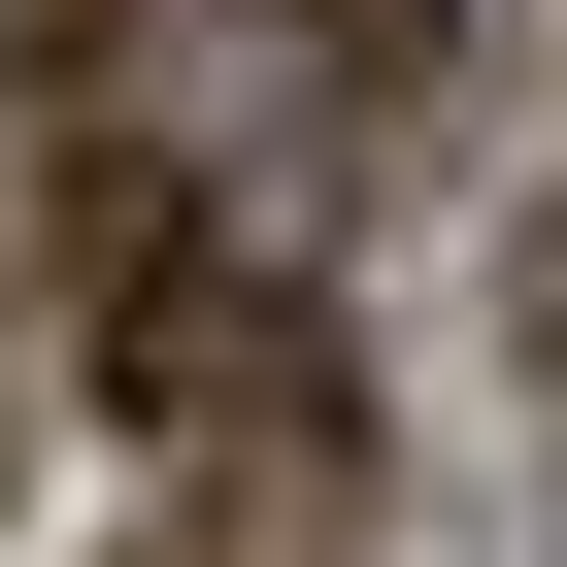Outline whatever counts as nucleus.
Listing matches in <instances>:
<instances>
[{
	"label": "nucleus",
	"instance_id": "obj_1",
	"mask_svg": "<svg viewBox=\"0 0 567 567\" xmlns=\"http://www.w3.org/2000/svg\"><path fill=\"white\" fill-rule=\"evenodd\" d=\"M68 334H101V434H167L200 501H334L368 467V334H334V267L267 234L234 167L68 134Z\"/></svg>",
	"mask_w": 567,
	"mask_h": 567
},
{
	"label": "nucleus",
	"instance_id": "obj_2",
	"mask_svg": "<svg viewBox=\"0 0 567 567\" xmlns=\"http://www.w3.org/2000/svg\"><path fill=\"white\" fill-rule=\"evenodd\" d=\"M267 68H301V134H434L467 101V0H267Z\"/></svg>",
	"mask_w": 567,
	"mask_h": 567
},
{
	"label": "nucleus",
	"instance_id": "obj_3",
	"mask_svg": "<svg viewBox=\"0 0 567 567\" xmlns=\"http://www.w3.org/2000/svg\"><path fill=\"white\" fill-rule=\"evenodd\" d=\"M167 34H200V0H0V101H34V134H134Z\"/></svg>",
	"mask_w": 567,
	"mask_h": 567
},
{
	"label": "nucleus",
	"instance_id": "obj_4",
	"mask_svg": "<svg viewBox=\"0 0 567 567\" xmlns=\"http://www.w3.org/2000/svg\"><path fill=\"white\" fill-rule=\"evenodd\" d=\"M534 401H567V200H534Z\"/></svg>",
	"mask_w": 567,
	"mask_h": 567
}]
</instances>
